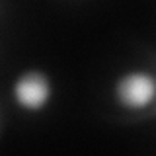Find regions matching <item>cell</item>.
Returning <instances> with one entry per match:
<instances>
[{"label":"cell","mask_w":156,"mask_h":156,"mask_svg":"<svg viewBox=\"0 0 156 156\" xmlns=\"http://www.w3.org/2000/svg\"><path fill=\"white\" fill-rule=\"evenodd\" d=\"M12 100L26 113H41L55 98L53 78L43 70H23L18 74L10 88Z\"/></svg>","instance_id":"obj_2"},{"label":"cell","mask_w":156,"mask_h":156,"mask_svg":"<svg viewBox=\"0 0 156 156\" xmlns=\"http://www.w3.org/2000/svg\"><path fill=\"white\" fill-rule=\"evenodd\" d=\"M113 100L125 111H144L156 101V74L146 68H129L113 82Z\"/></svg>","instance_id":"obj_1"}]
</instances>
